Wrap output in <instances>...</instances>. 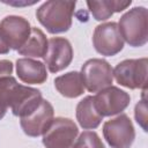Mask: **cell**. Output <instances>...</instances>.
<instances>
[{
	"mask_svg": "<svg viewBox=\"0 0 148 148\" xmlns=\"http://www.w3.org/2000/svg\"><path fill=\"white\" fill-rule=\"evenodd\" d=\"M73 148H105V146L96 132L83 131L76 138Z\"/></svg>",
	"mask_w": 148,
	"mask_h": 148,
	"instance_id": "cell-19",
	"label": "cell"
},
{
	"mask_svg": "<svg viewBox=\"0 0 148 148\" xmlns=\"http://www.w3.org/2000/svg\"><path fill=\"white\" fill-rule=\"evenodd\" d=\"M57 91L66 98H76L84 92V84L80 72L71 71L59 75L53 81Z\"/></svg>",
	"mask_w": 148,
	"mask_h": 148,
	"instance_id": "cell-14",
	"label": "cell"
},
{
	"mask_svg": "<svg viewBox=\"0 0 148 148\" xmlns=\"http://www.w3.org/2000/svg\"><path fill=\"white\" fill-rule=\"evenodd\" d=\"M31 31L29 21L18 15H8L0 21V37L9 50L17 51Z\"/></svg>",
	"mask_w": 148,
	"mask_h": 148,
	"instance_id": "cell-9",
	"label": "cell"
},
{
	"mask_svg": "<svg viewBox=\"0 0 148 148\" xmlns=\"http://www.w3.org/2000/svg\"><path fill=\"white\" fill-rule=\"evenodd\" d=\"M88 9L96 21H105L114 13H120L132 5L131 0H102V1H87Z\"/></svg>",
	"mask_w": 148,
	"mask_h": 148,
	"instance_id": "cell-16",
	"label": "cell"
},
{
	"mask_svg": "<svg viewBox=\"0 0 148 148\" xmlns=\"http://www.w3.org/2000/svg\"><path fill=\"white\" fill-rule=\"evenodd\" d=\"M103 136L111 148H131L135 139V130L131 118L120 113L103 125Z\"/></svg>",
	"mask_w": 148,
	"mask_h": 148,
	"instance_id": "cell-5",
	"label": "cell"
},
{
	"mask_svg": "<svg viewBox=\"0 0 148 148\" xmlns=\"http://www.w3.org/2000/svg\"><path fill=\"white\" fill-rule=\"evenodd\" d=\"M96 111L102 117H111L120 114L130 105L131 96L125 90L110 86L102 89L95 96H92Z\"/></svg>",
	"mask_w": 148,
	"mask_h": 148,
	"instance_id": "cell-7",
	"label": "cell"
},
{
	"mask_svg": "<svg viewBox=\"0 0 148 148\" xmlns=\"http://www.w3.org/2000/svg\"><path fill=\"white\" fill-rule=\"evenodd\" d=\"M13 69H14V65L10 60H7V59L0 60V79L10 76L13 73Z\"/></svg>",
	"mask_w": 148,
	"mask_h": 148,
	"instance_id": "cell-21",
	"label": "cell"
},
{
	"mask_svg": "<svg viewBox=\"0 0 148 148\" xmlns=\"http://www.w3.org/2000/svg\"><path fill=\"white\" fill-rule=\"evenodd\" d=\"M79 135V128L74 120L65 117L53 118L43 134L42 142L45 148H73Z\"/></svg>",
	"mask_w": 148,
	"mask_h": 148,
	"instance_id": "cell-4",
	"label": "cell"
},
{
	"mask_svg": "<svg viewBox=\"0 0 148 148\" xmlns=\"http://www.w3.org/2000/svg\"><path fill=\"white\" fill-rule=\"evenodd\" d=\"M80 73L83 80L84 88L89 92H98L102 89L112 86V67L104 59H88L82 65Z\"/></svg>",
	"mask_w": 148,
	"mask_h": 148,
	"instance_id": "cell-6",
	"label": "cell"
},
{
	"mask_svg": "<svg viewBox=\"0 0 148 148\" xmlns=\"http://www.w3.org/2000/svg\"><path fill=\"white\" fill-rule=\"evenodd\" d=\"M17 83L18 82L16 81V79L12 75L0 79V120L5 117L10 105L12 92Z\"/></svg>",
	"mask_w": 148,
	"mask_h": 148,
	"instance_id": "cell-18",
	"label": "cell"
},
{
	"mask_svg": "<svg viewBox=\"0 0 148 148\" xmlns=\"http://www.w3.org/2000/svg\"><path fill=\"white\" fill-rule=\"evenodd\" d=\"M43 101L40 90L17 83L12 92L10 110L16 117H24L32 112Z\"/></svg>",
	"mask_w": 148,
	"mask_h": 148,
	"instance_id": "cell-12",
	"label": "cell"
},
{
	"mask_svg": "<svg viewBox=\"0 0 148 148\" xmlns=\"http://www.w3.org/2000/svg\"><path fill=\"white\" fill-rule=\"evenodd\" d=\"M75 6L76 1L49 0L36 9V17L47 32L62 34L72 27Z\"/></svg>",
	"mask_w": 148,
	"mask_h": 148,
	"instance_id": "cell-1",
	"label": "cell"
},
{
	"mask_svg": "<svg viewBox=\"0 0 148 148\" xmlns=\"http://www.w3.org/2000/svg\"><path fill=\"white\" fill-rule=\"evenodd\" d=\"M118 29L124 42L132 47H141L148 42V10L143 6L128 9L119 18Z\"/></svg>",
	"mask_w": 148,
	"mask_h": 148,
	"instance_id": "cell-2",
	"label": "cell"
},
{
	"mask_svg": "<svg viewBox=\"0 0 148 148\" xmlns=\"http://www.w3.org/2000/svg\"><path fill=\"white\" fill-rule=\"evenodd\" d=\"M147 58L125 59L112 69V74L117 83L125 88L147 90Z\"/></svg>",
	"mask_w": 148,
	"mask_h": 148,
	"instance_id": "cell-3",
	"label": "cell"
},
{
	"mask_svg": "<svg viewBox=\"0 0 148 148\" xmlns=\"http://www.w3.org/2000/svg\"><path fill=\"white\" fill-rule=\"evenodd\" d=\"M16 74L27 84H42L47 80L45 64L31 58H18L16 60Z\"/></svg>",
	"mask_w": 148,
	"mask_h": 148,
	"instance_id": "cell-13",
	"label": "cell"
},
{
	"mask_svg": "<svg viewBox=\"0 0 148 148\" xmlns=\"http://www.w3.org/2000/svg\"><path fill=\"white\" fill-rule=\"evenodd\" d=\"M74 57L71 42L65 37H52L47 40V50L43 57L44 64L51 73L67 68Z\"/></svg>",
	"mask_w": 148,
	"mask_h": 148,
	"instance_id": "cell-10",
	"label": "cell"
},
{
	"mask_svg": "<svg viewBox=\"0 0 148 148\" xmlns=\"http://www.w3.org/2000/svg\"><path fill=\"white\" fill-rule=\"evenodd\" d=\"M75 116L79 125L83 130H95L103 120V117L95 109L92 96H86L77 103Z\"/></svg>",
	"mask_w": 148,
	"mask_h": 148,
	"instance_id": "cell-15",
	"label": "cell"
},
{
	"mask_svg": "<svg viewBox=\"0 0 148 148\" xmlns=\"http://www.w3.org/2000/svg\"><path fill=\"white\" fill-rule=\"evenodd\" d=\"M92 45L96 52L105 57H113L124 49V40L116 22L98 24L92 34Z\"/></svg>",
	"mask_w": 148,
	"mask_h": 148,
	"instance_id": "cell-8",
	"label": "cell"
},
{
	"mask_svg": "<svg viewBox=\"0 0 148 148\" xmlns=\"http://www.w3.org/2000/svg\"><path fill=\"white\" fill-rule=\"evenodd\" d=\"M47 50V38L45 34L36 27H31L30 35L25 43L17 50L18 54L25 58H43Z\"/></svg>",
	"mask_w": 148,
	"mask_h": 148,
	"instance_id": "cell-17",
	"label": "cell"
},
{
	"mask_svg": "<svg viewBox=\"0 0 148 148\" xmlns=\"http://www.w3.org/2000/svg\"><path fill=\"white\" fill-rule=\"evenodd\" d=\"M9 52V49L7 47V45L3 43V40L0 37V54H7Z\"/></svg>",
	"mask_w": 148,
	"mask_h": 148,
	"instance_id": "cell-23",
	"label": "cell"
},
{
	"mask_svg": "<svg viewBox=\"0 0 148 148\" xmlns=\"http://www.w3.org/2000/svg\"><path fill=\"white\" fill-rule=\"evenodd\" d=\"M54 117V109L52 104L44 99L29 114L20 118V125L24 134L31 138L40 136L45 133Z\"/></svg>",
	"mask_w": 148,
	"mask_h": 148,
	"instance_id": "cell-11",
	"label": "cell"
},
{
	"mask_svg": "<svg viewBox=\"0 0 148 148\" xmlns=\"http://www.w3.org/2000/svg\"><path fill=\"white\" fill-rule=\"evenodd\" d=\"M134 117L139 126L147 132V99L146 90H142V99H140L134 108Z\"/></svg>",
	"mask_w": 148,
	"mask_h": 148,
	"instance_id": "cell-20",
	"label": "cell"
},
{
	"mask_svg": "<svg viewBox=\"0 0 148 148\" xmlns=\"http://www.w3.org/2000/svg\"><path fill=\"white\" fill-rule=\"evenodd\" d=\"M2 2H5V3H7V5H12V6H31V5H34V3H36V2H38V0L37 1H31V2H29V1H24V2H13V1H2Z\"/></svg>",
	"mask_w": 148,
	"mask_h": 148,
	"instance_id": "cell-22",
	"label": "cell"
}]
</instances>
